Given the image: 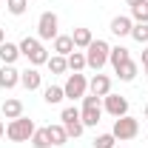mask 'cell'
Here are the masks:
<instances>
[{
  "label": "cell",
  "instance_id": "cell-1",
  "mask_svg": "<svg viewBox=\"0 0 148 148\" xmlns=\"http://www.w3.org/2000/svg\"><path fill=\"white\" fill-rule=\"evenodd\" d=\"M17 46H20V54L26 57L32 66H43V63H49V51H46L43 40H37V37H23Z\"/></svg>",
  "mask_w": 148,
  "mask_h": 148
},
{
  "label": "cell",
  "instance_id": "cell-2",
  "mask_svg": "<svg viewBox=\"0 0 148 148\" xmlns=\"http://www.w3.org/2000/svg\"><path fill=\"white\" fill-rule=\"evenodd\" d=\"M34 131L37 128H34V123H32L29 117H17V120H9V125H6V137H9L12 143H29Z\"/></svg>",
  "mask_w": 148,
  "mask_h": 148
},
{
  "label": "cell",
  "instance_id": "cell-3",
  "mask_svg": "<svg viewBox=\"0 0 148 148\" xmlns=\"http://www.w3.org/2000/svg\"><path fill=\"white\" fill-rule=\"evenodd\" d=\"M108 54H111V46L106 40H91V46L86 49V66L100 71L106 63H108Z\"/></svg>",
  "mask_w": 148,
  "mask_h": 148
},
{
  "label": "cell",
  "instance_id": "cell-4",
  "mask_svg": "<svg viewBox=\"0 0 148 148\" xmlns=\"http://www.w3.org/2000/svg\"><path fill=\"white\" fill-rule=\"evenodd\" d=\"M111 134H114V140H134V137L140 134V120H137V117H131V114L117 117V120H114Z\"/></svg>",
  "mask_w": 148,
  "mask_h": 148
},
{
  "label": "cell",
  "instance_id": "cell-5",
  "mask_svg": "<svg viewBox=\"0 0 148 148\" xmlns=\"http://www.w3.org/2000/svg\"><path fill=\"white\" fill-rule=\"evenodd\" d=\"M60 34V17L54 12H43L37 20V40H54Z\"/></svg>",
  "mask_w": 148,
  "mask_h": 148
},
{
  "label": "cell",
  "instance_id": "cell-6",
  "mask_svg": "<svg viewBox=\"0 0 148 148\" xmlns=\"http://www.w3.org/2000/svg\"><path fill=\"white\" fill-rule=\"evenodd\" d=\"M100 117H103L100 97L86 94V97H83V111H80V120H83V125H97V123H100Z\"/></svg>",
  "mask_w": 148,
  "mask_h": 148
},
{
  "label": "cell",
  "instance_id": "cell-7",
  "mask_svg": "<svg viewBox=\"0 0 148 148\" xmlns=\"http://www.w3.org/2000/svg\"><path fill=\"white\" fill-rule=\"evenodd\" d=\"M63 91H66L69 100H80V97H86V94H88V80H86V74H80V71L69 74V80H66Z\"/></svg>",
  "mask_w": 148,
  "mask_h": 148
},
{
  "label": "cell",
  "instance_id": "cell-8",
  "mask_svg": "<svg viewBox=\"0 0 148 148\" xmlns=\"http://www.w3.org/2000/svg\"><path fill=\"white\" fill-rule=\"evenodd\" d=\"M60 120H63V128H66V134L69 137H80L83 134V120H80V111L74 108V106H69V108H63V114H60Z\"/></svg>",
  "mask_w": 148,
  "mask_h": 148
},
{
  "label": "cell",
  "instance_id": "cell-9",
  "mask_svg": "<svg viewBox=\"0 0 148 148\" xmlns=\"http://www.w3.org/2000/svg\"><path fill=\"white\" fill-rule=\"evenodd\" d=\"M103 100H106V111H108L114 120H117V117H125V114H128V100H125L123 94H106Z\"/></svg>",
  "mask_w": 148,
  "mask_h": 148
},
{
  "label": "cell",
  "instance_id": "cell-10",
  "mask_svg": "<svg viewBox=\"0 0 148 148\" xmlns=\"http://www.w3.org/2000/svg\"><path fill=\"white\" fill-rule=\"evenodd\" d=\"M88 91L94 94V97H106V94H111V77H106V74H94L91 80H88Z\"/></svg>",
  "mask_w": 148,
  "mask_h": 148
},
{
  "label": "cell",
  "instance_id": "cell-11",
  "mask_svg": "<svg viewBox=\"0 0 148 148\" xmlns=\"http://www.w3.org/2000/svg\"><path fill=\"white\" fill-rule=\"evenodd\" d=\"M20 86H23L26 91H37V88L43 86V74L37 71L34 66H32V69H26V71H20Z\"/></svg>",
  "mask_w": 148,
  "mask_h": 148
},
{
  "label": "cell",
  "instance_id": "cell-12",
  "mask_svg": "<svg viewBox=\"0 0 148 148\" xmlns=\"http://www.w3.org/2000/svg\"><path fill=\"white\" fill-rule=\"evenodd\" d=\"M17 83H20V71L14 66H0V88H3V91L14 88Z\"/></svg>",
  "mask_w": 148,
  "mask_h": 148
},
{
  "label": "cell",
  "instance_id": "cell-13",
  "mask_svg": "<svg viewBox=\"0 0 148 148\" xmlns=\"http://www.w3.org/2000/svg\"><path fill=\"white\" fill-rule=\"evenodd\" d=\"M131 29H134V20L125 17V14H117L111 20V34H117V37H128Z\"/></svg>",
  "mask_w": 148,
  "mask_h": 148
},
{
  "label": "cell",
  "instance_id": "cell-14",
  "mask_svg": "<svg viewBox=\"0 0 148 148\" xmlns=\"http://www.w3.org/2000/svg\"><path fill=\"white\" fill-rule=\"evenodd\" d=\"M114 71H117V77H120L123 83H134V80H137V74H140V66H137L134 60H125V63H123V66H117Z\"/></svg>",
  "mask_w": 148,
  "mask_h": 148
},
{
  "label": "cell",
  "instance_id": "cell-15",
  "mask_svg": "<svg viewBox=\"0 0 148 148\" xmlns=\"http://www.w3.org/2000/svg\"><path fill=\"white\" fill-rule=\"evenodd\" d=\"M20 57V46H14V43H0V63L3 66H14V60Z\"/></svg>",
  "mask_w": 148,
  "mask_h": 148
},
{
  "label": "cell",
  "instance_id": "cell-16",
  "mask_svg": "<svg viewBox=\"0 0 148 148\" xmlns=\"http://www.w3.org/2000/svg\"><path fill=\"white\" fill-rule=\"evenodd\" d=\"M71 51H74V40H71V34H57V37H54V54L69 57Z\"/></svg>",
  "mask_w": 148,
  "mask_h": 148
},
{
  "label": "cell",
  "instance_id": "cell-17",
  "mask_svg": "<svg viewBox=\"0 0 148 148\" xmlns=\"http://www.w3.org/2000/svg\"><path fill=\"white\" fill-rule=\"evenodd\" d=\"M46 134H49V143H51V145H66V140H69L63 123H60V125H46Z\"/></svg>",
  "mask_w": 148,
  "mask_h": 148
},
{
  "label": "cell",
  "instance_id": "cell-18",
  "mask_svg": "<svg viewBox=\"0 0 148 148\" xmlns=\"http://www.w3.org/2000/svg\"><path fill=\"white\" fill-rule=\"evenodd\" d=\"M71 40H74V49H88L91 40H94V34H91V29H74Z\"/></svg>",
  "mask_w": 148,
  "mask_h": 148
},
{
  "label": "cell",
  "instance_id": "cell-19",
  "mask_svg": "<svg viewBox=\"0 0 148 148\" xmlns=\"http://www.w3.org/2000/svg\"><path fill=\"white\" fill-rule=\"evenodd\" d=\"M3 117H6V120H17V117H23V103L14 100V97L6 100V103H3Z\"/></svg>",
  "mask_w": 148,
  "mask_h": 148
},
{
  "label": "cell",
  "instance_id": "cell-20",
  "mask_svg": "<svg viewBox=\"0 0 148 148\" xmlns=\"http://www.w3.org/2000/svg\"><path fill=\"white\" fill-rule=\"evenodd\" d=\"M43 100H46L49 106H57V103H63V100H66V91H63V86H49V88L43 91Z\"/></svg>",
  "mask_w": 148,
  "mask_h": 148
},
{
  "label": "cell",
  "instance_id": "cell-21",
  "mask_svg": "<svg viewBox=\"0 0 148 148\" xmlns=\"http://www.w3.org/2000/svg\"><path fill=\"white\" fill-rule=\"evenodd\" d=\"M125 60H131V54H128V49H125V46H114V49H111L108 63L114 66V69H117V66H123Z\"/></svg>",
  "mask_w": 148,
  "mask_h": 148
},
{
  "label": "cell",
  "instance_id": "cell-22",
  "mask_svg": "<svg viewBox=\"0 0 148 148\" xmlns=\"http://www.w3.org/2000/svg\"><path fill=\"white\" fill-rule=\"evenodd\" d=\"M66 63H69V71H83V69H86V54H83V51H77V49H74L71 54L66 57Z\"/></svg>",
  "mask_w": 148,
  "mask_h": 148
},
{
  "label": "cell",
  "instance_id": "cell-23",
  "mask_svg": "<svg viewBox=\"0 0 148 148\" xmlns=\"http://www.w3.org/2000/svg\"><path fill=\"white\" fill-rule=\"evenodd\" d=\"M49 71L51 74H66L69 71V63H66V57H60V54H54V57H49Z\"/></svg>",
  "mask_w": 148,
  "mask_h": 148
},
{
  "label": "cell",
  "instance_id": "cell-24",
  "mask_svg": "<svg viewBox=\"0 0 148 148\" xmlns=\"http://www.w3.org/2000/svg\"><path fill=\"white\" fill-rule=\"evenodd\" d=\"M131 17L137 23H148V0H140L137 6H131Z\"/></svg>",
  "mask_w": 148,
  "mask_h": 148
},
{
  "label": "cell",
  "instance_id": "cell-25",
  "mask_svg": "<svg viewBox=\"0 0 148 148\" xmlns=\"http://www.w3.org/2000/svg\"><path fill=\"white\" fill-rule=\"evenodd\" d=\"M34 148H51V143H49V134H46V128H37L34 134H32V140H29Z\"/></svg>",
  "mask_w": 148,
  "mask_h": 148
},
{
  "label": "cell",
  "instance_id": "cell-26",
  "mask_svg": "<svg viewBox=\"0 0 148 148\" xmlns=\"http://www.w3.org/2000/svg\"><path fill=\"white\" fill-rule=\"evenodd\" d=\"M6 9H9V14L20 17V14H26V9H29V0H6Z\"/></svg>",
  "mask_w": 148,
  "mask_h": 148
},
{
  "label": "cell",
  "instance_id": "cell-27",
  "mask_svg": "<svg viewBox=\"0 0 148 148\" xmlns=\"http://www.w3.org/2000/svg\"><path fill=\"white\" fill-rule=\"evenodd\" d=\"M131 37H134L137 43H148V23H134Z\"/></svg>",
  "mask_w": 148,
  "mask_h": 148
},
{
  "label": "cell",
  "instance_id": "cell-28",
  "mask_svg": "<svg viewBox=\"0 0 148 148\" xmlns=\"http://www.w3.org/2000/svg\"><path fill=\"white\" fill-rule=\"evenodd\" d=\"M114 134H100L97 140H94V148H114Z\"/></svg>",
  "mask_w": 148,
  "mask_h": 148
},
{
  "label": "cell",
  "instance_id": "cell-29",
  "mask_svg": "<svg viewBox=\"0 0 148 148\" xmlns=\"http://www.w3.org/2000/svg\"><path fill=\"white\" fill-rule=\"evenodd\" d=\"M0 43H6V29L0 26Z\"/></svg>",
  "mask_w": 148,
  "mask_h": 148
},
{
  "label": "cell",
  "instance_id": "cell-30",
  "mask_svg": "<svg viewBox=\"0 0 148 148\" xmlns=\"http://www.w3.org/2000/svg\"><path fill=\"white\" fill-rule=\"evenodd\" d=\"M3 137H6V125L0 123V140H3Z\"/></svg>",
  "mask_w": 148,
  "mask_h": 148
},
{
  "label": "cell",
  "instance_id": "cell-31",
  "mask_svg": "<svg viewBox=\"0 0 148 148\" xmlns=\"http://www.w3.org/2000/svg\"><path fill=\"white\" fill-rule=\"evenodd\" d=\"M145 63H148V49L143 51V66H145Z\"/></svg>",
  "mask_w": 148,
  "mask_h": 148
},
{
  "label": "cell",
  "instance_id": "cell-32",
  "mask_svg": "<svg viewBox=\"0 0 148 148\" xmlns=\"http://www.w3.org/2000/svg\"><path fill=\"white\" fill-rule=\"evenodd\" d=\"M125 3H128V6H137V3H140V0H125Z\"/></svg>",
  "mask_w": 148,
  "mask_h": 148
},
{
  "label": "cell",
  "instance_id": "cell-33",
  "mask_svg": "<svg viewBox=\"0 0 148 148\" xmlns=\"http://www.w3.org/2000/svg\"><path fill=\"white\" fill-rule=\"evenodd\" d=\"M143 69H145V74H148V63H145V66H143Z\"/></svg>",
  "mask_w": 148,
  "mask_h": 148
},
{
  "label": "cell",
  "instance_id": "cell-34",
  "mask_svg": "<svg viewBox=\"0 0 148 148\" xmlns=\"http://www.w3.org/2000/svg\"><path fill=\"white\" fill-rule=\"evenodd\" d=\"M145 120H148V106H145Z\"/></svg>",
  "mask_w": 148,
  "mask_h": 148
},
{
  "label": "cell",
  "instance_id": "cell-35",
  "mask_svg": "<svg viewBox=\"0 0 148 148\" xmlns=\"http://www.w3.org/2000/svg\"><path fill=\"white\" fill-rule=\"evenodd\" d=\"M145 140H148V134H145Z\"/></svg>",
  "mask_w": 148,
  "mask_h": 148
}]
</instances>
